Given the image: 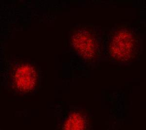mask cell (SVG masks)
Listing matches in <instances>:
<instances>
[{
	"instance_id": "cell-2",
	"label": "cell",
	"mask_w": 146,
	"mask_h": 130,
	"mask_svg": "<svg viewBox=\"0 0 146 130\" xmlns=\"http://www.w3.org/2000/svg\"><path fill=\"white\" fill-rule=\"evenodd\" d=\"M118 40L115 42V52L119 54V56L123 57L126 55L131 47V40L126 34L118 35Z\"/></svg>"
},
{
	"instance_id": "cell-1",
	"label": "cell",
	"mask_w": 146,
	"mask_h": 130,
	"mask_svg": "<svg viewBox=\"0 0 146 130\" xmlns=\"http://www.w3.org/2000/svg\"><path fill=\"white\" fill-rule=\"evenodd\" d=\"M57 130H87L88 119L84 113L73 111L57 119Z\"/></svg>"
}]
</instances>
